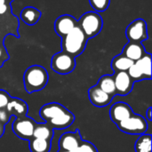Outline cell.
<instances>
[{
    "label": "cell",
    "instance_id": "1",
    "mask_svg": "<svg viewBox=\"0 0 152 152\" xmlns=\"http://www.w3.org/2000/svg\"><path fill=\"white\" fill-rule=\"evenodd\" d=\"M87 37L83 30L77 25L69 34L62 37L61 49L62 52L69 53L72 57L76 58L80 55L86 45Z\"/></svg>",
    "mask_w": 152,
    "mask_h": 152
},
{
    "label": "cell",
    "instance_id": "2",
    "mask_svg": "<svg viewBox=\"0 0 152 152\" xmlns=\"http://www.w3.org/2000/svg\"><path fill=\"white\" fill-rule=\"evenodd\" d=\"M48 73L46 69L39 65H33L27 69L23 76L25 89L31 94L45 88L48 83Z\"/></svg>",
    "mask_w": 152,
    "mask_h": 152
},
{
    "label": "cell",
    "instance_id": "3",
    "mask_svg": "<svg viewBox=\"0 0 152 152\" xmlns=\"http://www.w3.org/2000/svg\"><path fill=\"white\" fill-rule=\"evenodd\" d=\"M77 25L83 30L87 38L96 37L102 30L103 21L101 15L96 12H87L77 20Z\"/></svg>",
    "mask_w": 152,
    "mask_h": 152
},
{
    "label": "cell",
    "instance_id": "4",
    "mask_svg": "<svg viewBox=\"0 0 152 152\" xmlns=\"http://www.w3.org/2000/svg\"><path fill=\"white\" fill-rule=\"evenodd\" d=\"M118 127L123 133L128 134H143L148 129V123L146 119L141 115L133 114L128 118L118 123Z\"/></svg>",
    "mask_w": 152,
    "mask_h": 152
},
{
    "label": "cell",
    "instance_id": "5",
    "mask_svg": "<svg viewBox=\"0 0 152 152\" xmlns=\"http://www.w3.org/2000/svg\"><path fill=\"white\" fill-rule=\"evenodd\" d=\"M75 67V58L62 51L55 53L51 60V69L61 75L69 74L74 70Z\"/></svg>",
    "mask_w": 152,
    "mask_h": 152
},
{
    "label": "cell",
    "instance_id": "6",
    "mask_svg": "<svg viewBox=\"0 0 152 152\" xmlns=\"http://www.w3.org/2000/svg\"><path fill=\"white\" fill-rule=\"evenodd\" d=\"M36 125L37 122L27 116L15 118L12 123V131L19 138L28 141L33 137V132Z\"/></svg>",
    "mask_w": 152,
    "mask_h": 152
},
{
    "label": "cell",
    "instance_id": "7",
    "mask_svg": "<svg viewBox=\"0 0 152 152\" xmlns=\"http://www.w3.org/2000/svg\"><path fill=\"white\" fill-rule=\"evenodd\" d=\"M126 33L129 42L142 43L148 38L146 21L142 19L134 20L128 25Z\"/></svg>",
    "mask_w": 152,
    "mask_h": 152
},
{
    "label": "cell",
    "instance_id": "8",
    "mask_svg": "<svg viewBox=\"0 0 152 152\" xmlns=\"http://www.w3.org/2000/svg\"><path fill=\"white\" fill-rule=\"evenodd\" d=\"M113 77L116 86V94L120 96H126L129 93H131L134 82L132 80L126 71L115 72Z\"/></svg>",
    "mask_w": 152,
    "mask_h": 152
},
{
    "label": "cell",
    "instance_id": "9",
    "mask_svg": "<svg viewBox=\"0 0 152 152\" xmlns=\"http://www.w3.org/2000/svg\"><path fill=\"white\" fill-rule=\"evenodd\" d=\"M134 114V111L127 103L119 102L113 104L110 110V116L111 120L118 125V123L124 121Z\"/></svg>",
    "mask_w": 152,
    "mask_h": 152
},
{
    "label": "cell",
    "instance_id": "10",
    "mask_svg": "<svg viewBox=\"0 0 152 152\" xmlns=\"http://www.w3.org/2000/svg\"><path fill=\"white\" fill-rule=\"evenodd\" d=\"M82 137L77 130L76 132H68L63 134L59 139V150L74 151L82 142Z\"/></svg>",
    "mask_w": 152,
    "mask_h": 152
},
{
    "label": "cell",
    "instance_id": "11",
    "mask_svg": "<svg viewBox=\"0 0 152 152\" xmlns=\"http://www.w3.org/2000/svg\"><path fill=\"white\" fill-rule=\"evenodd\" d=\"M77 25V20L73 16L65 14L56 19L54 23V29L59 37H63L69 34Z\"/></svg>",
    "mask_w": 152,
    "mask_h": 152
},
{
    "label": "cell",
    "instance_id": "12",
    "mask_svg": "<svg viewBox=\"0 0 152 152\" xmlns=\"http://www.w3.org/2000/svg\"><path fill=\"white\" fill-rule=\"evenodd\" d=\"M68 110L61 104L57 102H50L46 103L40 109L39 115L42 119L45 121V123L55 119L56 118L62 115Z\"/></svg>",
    "mask_w": 152,
    "mask_h": 152
},
{
    "label": "cell",
    "instance_id": "13",
    "mask_svg": "<svg viewBox=\"0 0 152 152\" xmlns=\"http://www.w3.org/2000/svg\"><path fill=\"white\" fill-rule=\"evenodd\" d=\"M88 96L91 102L96 107H105L109 105L113 97L104 93L97 86H92L88 91Z\"/></svg>",
    "mask_w": 152,
    "mask_h": 152
},
{
    "label": "cell",
    "instance_id": "14",
    "mask_svg": "<svg viewBox=\"0 0 152 152\" xmlns=\"http://www.w3.org/2000/svg\"><path fill=\"white\" fill-rule=\"evenodd\" d=\"M5 110L11 117L15 116V118H20L27 116L28 107L25 101L19 98L11 97L9 102L5 107Z\"/></svg>",
    "mask_w": 152,
    "mask_h": 152
},
{
    "label": "cell",
    "instance_id": "15",
    "mask_svg": "<svg viewBox=\"0 0 152 152\" xmlns=\"http://www.w3.org/2000/svg\"><path fill=\"white\" fill-rule=\"evenodd\" d=\"M145 53L146 51L142 43L129 42L125 45L122 54L135 62L136 61L141 59L145 54Z\"/></svg>",
    "mask_w": 152,
    "mask_h": 152
},
{
    "label": "cell",
    "instance_id": "16",
    "mask_svg": "<svg viewBox=\"0 0 152 152\" xmlns=\"http://www.w3.org/2000/svg\"><path fill=\"white\" fill-rule=\"evenodd\" d=\"M41 17V12L35 7L27 6L22 9L20 12L21 20L28 25L36 24Z\"/></svg>",
    "mask_w": 152,
    "mask_h": 152
},
{
    "label": "cell",
    "instance_id": "17",
    "mask_svg": "<svg viewBox=\"0 0 152 152\" xmlns=\"http://www.w3.org/2000/svg\"><path fill=\"white\" fill-rule=\"evenodd\" d=\"M100 89H102L104 93L107 94L114 97L116 94V86H115V82H114V77L113 76L110 75H104L100 77L98 84L96 85Z\"/></svg>",
    "mask_w": 152,
    "mask_h": 152
},
{
    "label": "cell",
    "instance_id": "18",
    "mask_svg": "<svg viewBox=\"0 0 152 152\" xmlns=\"http://www.w3.org/2000/svg\"><path fill=\"white\" fill-rule=\"evenodd\" d=\"M134 64L141 70L145 79L151 78V53H145V54L141 59L136 61Z\"/></svg>",
    "mask_w": 152,
    "mask_h": 152
},
{
    "label": "cell",
    "instance_id": "19",
    "mask_svg": "<svg viewBox=\"0 0 152 152\" xmlns=\"http://www.w3.org/2000/svg\"><path fill=\"white\" fill-rule=\"evenodd\" d=\"M134 63L132 60L126 57L122 53L114 57V59L111 61V67L115 72L118 71H127L129 68Z\"/></svg>",
    "mask_w": 152,
    "mask_h": 152
},
{
    "label": "cell",
    "instance_id": "20",
    "mask_svg": "<svg viewBox=\"0 0 152 152\" xmlns=\"http://www.w3.org/2000/svg\"><path fill=\"white\" fill-rule=\"evenodd\" d=\"M33 137L51 141L53 137V129L50 127L46 123H37L34 128Z\"/></svg>",
    "mask_w": 152,
    "mask_h": 152
},
{
    "label": "cell",
    "instance_id": "21",
    "mask_svg": "<svg viewBox=\"0 0 152 152\" xmlns=\"http://www.w3.org/2000/svg\"><path fill=\"white\" fill-rule=\"evenodd\" d=\"M29 142V151L31 152H50L51 141L32 137Z\"/></svg>",
    "mask_w": 152,
    "mask_h": 152
},
{
    "label": "cell",
    "instance_id": "22",
    "mask_svg": "<svg viewBox=\"0 0 152 152\" xmlns=\"http://www.w3.org/2000/svg\"><path fill=\"white\" fill-rule=\"evenodd\" d=\"M134 150L135 152H151V135L141 134L135 142Z\"/></svg>",
    "mask_w": 152,
    "mask_h": 152
},
{
    "label": "cell",
    "instance_id": "23",
    "mask_svg": "<svg viewBox=\"0 0 152 152\" xmlns=\"http://www.w3.org/2000/svg\"><path fill=\"white\" fill-rule=\"evenodd\" d=\"M126 72L128 73L129 77L132 78V80L134 82H137V81H141V80L145 79L144 76L142 75V73L141 72V70L138 69V67L134 63L129 68V69Z\"/></svg>",
    "mask_w": 152,
    "mask_h": 152
},
{
    "label": "cell",
    "instance_id": "24",
    "mask_svg": "<svg viewBox=\"0 0 152 152\" xmlns=\"http://www.w3.org/2000/svg\"><path fill=\"white\" fill-rule=\"evenodd\" d=\"M110 0H89L92 7L96 12H103L110 5Z\"/></svg>",
    "mask_w": 152,
    "mask_h": 152
},
{
    "label": "cell",
    "instance_id": "25",
    "mask_svg": "<svg viewBox=\"0 0 152 152\" xmlns=\"http://www.w3.org/2000/svg\"><path fill=\"white\" fill-rule=\"evenodd\" d=\"M74 152H98V150L92 142L82 141L80 145L74 151Z\"/></svg>",
    "mask_w": 152,
    "mask_h": 152
},
{
    "label": "cell",
    "instance_id": "26",
    "mask_svg": "<svg viewBox=\"0 0 152 152\" xmlns=\"http://www.w3.org/2000/svg\"><path fill=\"white\" fill-rule=\"evenodd\" d=\"M10 99H11L10 94L6 91L0 89V109L5 108Z\"/></svg>",
    "mask_w": 152,
    "mask_h": 152
},
{
    "label": "cell",
    "instance_id": "27",
    "mask_svg": "<svg viewBox=\"0 0 152 152\" xmlns=\"http://www.w3.org/2000/svg\"><path fill=\"white\" fill-rule=\"evenodd\" d=\"M10 119H11V116L7 112V110H5V108L0 109V122L3 123L5 126L6 124H8V122L10 121Z\"/></svg>",
    "mask_w": 152,
    "mask_h": 152
},
{
    "label": "cell",
    "instance_id": "28",
    "mask_svg": "<svg viewBox=\"0 0 152 152\" xmlns=\"http://www.w3.org/2000/svg\"><path fill=\"white\" fill-rule=\"evenodd\" d=\"M9 59L8 53L4 45H0V68L4 65V63Z\"/></svg>",
    "mask_w": 152,
    "mask_h": 152
},
{
    "label": "cell",
    "instance_id": "29",
    "mask_svg": "<svg viewBox=\"0 0 152 152\" xmlns=\"http://www.w3.org/2000/svg\"><path fill=\"white\" fill-rule=\"evenodd\" d=\"M9 10H11L10 5L8 4V3H5L3 5H0V14H4L6 13Z\"/></svg>",
    "mask_w": 152,
    "mask_h": 152
},
{
    "label": "cell",
    "instance_id": "30",
    "mask_svg": "<svg viewBox=\"0 0 152 152\" xmlns=\"http://www.w3.org/2000/svg\"><path fill=\"white\" fill-rule=\"evenodd\" d=\"M146 118L149 121H151V107H150L148 110H147V112H146Z\"/></svg>",
    "mask_w": 152,
    "mask_h": 152
},
{
    "label": "cell",
    "instance_id": "31",
    "mask_svg": "<svg viewBox=\"0 0 152 152\" xmlns=\"http://www.w3.org/2000/svg\"><path fill=\"white\" fill-rule=\"evenodd\" d=\"M4 125L3 124V123H1L0 122V138L3 136V134H4Z\"/></svg>",
    "mask_w": 152,
    "mask_h": 152
},
{
    "label": "cell",
    "instance_id": "32",
    "mask_svg": "<svg viewBox=\"0 0 152 152\" xmlns=\"http://www.w3.org/2000/svg\"><path fill=\"white\" fill-rule=\"evenodd\" d=\"M6 2L4 1V0H0V5H3V4H4Z\"/></svg>",
    "mask_w": 152,
    "mask_h": 152
},
{
    "label": "cell",
    "instance_id": "33",
    "mask_svg": "<svg viewBox=\"0 0 152 152\" xmlns=\"http://www.w3.org/2000/svg\"><path fill=\"white\" fill-rule=\"evenodd\" d=\"M58 152H74V151H63V150H59Z\"/></svg>",
    "mask_w": 152,
    "mask_h": 152
},
{
    "label": "cell",
    "instance_id": "34",
    "mask_svg": "<svg viewBox=\"0 0 152 152\" xmlns=\"http://www.w3.org/2000/svg\"><path fill=\"white\" fill-rule=\"evenodd\" d=\"M4 1H5L6 3H11V2H12L13 0H4Z\"/></svg>",
    "mask_w": 152,
    "mask_h": 152
},
{
    "label": "cell",
    "instance_id": "35",
    "mask_svg": "<svg viewBox=\"0 0 152 152\" xmlns=\"http://www.w3.org/2000/svg\"></svg>",
    "mask_w": 152,
    "mask_h": 152
}]
</instances>
